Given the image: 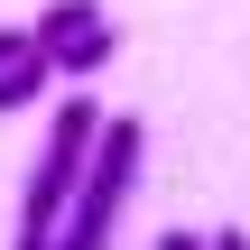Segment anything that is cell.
Returning a JSON list of instances; mask_svg holds the SVG:
<instances>
[{"label":"cell","mask_w":250,"mask_h":250,"mask_svg":"<svg viewBox=\"0 0 250 250\" xmlns=\"http://www.w3.org/2000/svg\"><path fill=\"white\" fill-rule=\"evenodd\" d=\"M102 130H111V111H102L93 93H65V102H56L46 148H37L28 195H19V250H56L65 241V213H74V195H83V167H93Z\"/></svg>","instance_id":"1"},{"label":"cell","mask_w":250,"mask_h":250,"mask_svg":"<svg viewBox=\"0 0 250 250\" xmlns=\"http://www.w3.org/2000/svg\"><path fill=\"white\" fill-rule=\"evenodd\" d=\"M139 158H148V130H139L130 111H111V130H102V148H93V167H83V195H74L56 250H111L121 204H130V186H139Z\"/></svg>","instance_id":"2"},{"label":"cell","mask_w":250,"mask_h":250,"mask_svg":"<svg viewBox=\"0 0 250 250\" xmlns=\"http://www.w3.org/2000/svg\"><path fill=\"white\" fill-rule=\"evenodd\" d=\"M102 19H111L102 0H56V9H46V19H37L28 37H37V56H65V46H74V37H93Z\"/></svg>","instance_id":"3"},{"label":"cell","mask_w":250,"mask_h":250,"mask_svg":"<svg viewBox=\"0 0 250 250\" xmlns=\"http://www.w3.org/2000/svg\"><path fill=\"white\" fill-rule=\"evenodd\" d=\"M111 56H121V28L102 19L93 37H74V46H65V56H46V65H56V83H93V74H102Z\"/></svg>","instance_id":"4"},{"label":"cell","mask_w":250,"mask_h":250,"mask_svg":"<svg viewBox=\"0 0 250 250\" xmlns=\"http://www.w3.org/2000/svg\"><path fill=\"white\" fill-rule=\"evenodd\" d=\"M46 83H56V65H46V56H28V65H9V74H0V111H28V102H37Z\"/></svg>","instance_id":"5"},{"label":"cell","mask_w":250,"mask_h":250,"mask_svg":"<svg viewBox=\"0 0 250 250\" xmlns=\"http://www.w3.org/2000/svg\"><path fill=\"white\" fill-rule=\"evenodd\" d=\"M28 56H37V37H28V28H0V74H9V65H28Z\"/></svg>","instance_id":"6"},{"label":"cell","mask_w":250,"mask_h":250,"mask_svg":"<svg viewBox=\"0 0 250 250\" xmlns=\"http://www.w3.org/2000/svg\"><path fill=\"white\" fill-rule=\"evenodd\" d=\"M158 250H204V232H158Z\"/></svg>","instance_id":"7"},{"label":"cell","mask_w":250,"mask_h":250,"mask_svg":"<svg viewBox=\"0 0 250 250\" xmlns=\"http://www.w3.org/2000/svg\"><path fill=\"white\" fill-rule=\"evenodd\" d=\"M204 250H250V232H204Z\"/></svg>","instance_id":"8"}]
</instances>
